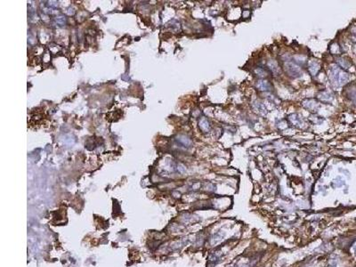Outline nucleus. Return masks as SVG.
<instances>
[{
  "label": "nucleus",
  "mask_w": 356,
  "mask_h": 267,
  "mask_svg": "<svg viewBox=\"0 0 356 267\" xmlns=\"http://www.w3.org/2000/svg\"><path fill=\"white\" fill-rule=\"evenodd\" d=\"M330 78L333 84H335L337 86H340L347 82L348 74L344 72L343 70H341V68H339L338 66L333 65L330 70Z\"/></svg>",
  "instance_id": "obj_1"
},
{
  "label": "nucleus",
  "mask_w": 356,
  "mask_h": 267,
  "mask_svg": "<svg viewBox=\"0 0 356 267\" xmlns=\"http://www.w3.org/2000/svg\"><path fill=\"white\" fill-rule=\"evenodd\" d=\"M320 70V66H319V64H318L317 62L313 61V62L310 63V66H309V70H310V72H311L312 75L316 74V73L318 72V70Z\"/></svg>",
  "instance_id": "obj_8"
},
{
  "label": "nucleus",
  "mask_w": 356,
  "mask_h": 267,
  "mask_svg": "<svg viewBox=\"0 0 356 267\" xmlns=\"http://www.w3.org/2000/svg\"><path fill=\"white\" fill-rule=\"evenodd\" d=\"M337 61V63L339 64V66H340L341 68H343V69H348V68L351 66V63L344 58H338Z\"/></svg>",
  "instance_id": "obj_7"
},
{
  "label": "nucleus",
  "mask_w": 356,
  "mask_h": 267,
  "mask_svg": "<svg viewBox=\"0 0 356 267\" xmlns=\"http://www.w3.org/2000/svg\"><path fill=\"white\" fill-rule=\"evenodd\" d=\"M320 98L322 101H329V100L332 99V95L329 92H323L320 96Z\"/></svg>",
  "instance_id": "obj_10"
},
{
  "label": "nucleus",
  "mask_w": 356,
  "mask_h": 267,
  "mask_svg": "<svg viewBox=\"0 0 356 267\" xmlns=\"http://www.w3.org/2000/svg\"><path fill=\"white\" fill-rule=\"evenodd\" d=\"M200 128L201 129L203 132H209L210 130V124L208 122V120L206 118H202L200 120Z\"/></svg>",
  "instance_id": "obj_4"
},
{
  "label": "nucleus",
  "mask_w": 356,
  "mask_h": 267,
  "mask_svg": "<svg viewBox=\"0 0 356 267\" xmlns=\"http://www.w3.org/2000/svg\"><path fill=\"white\" fill-rule=\"evenodd\" d=\"M240 267H248V265H243V266H240Z\"/></svg>",
  "instance_id": "obj_14"
},
{
  "label": "nucleus",
  "mask_w": 356,
  "mask_h": 267,
  "mask_svg": "<svg viewBox=\"0 0 356 267\" xmlns=\"http://www.w3.org/2000/svg\"><path fill=\"white\" fill-rule=\"evenodd\" d=\"M257 87L260 91H271L273 88L270 82L267 81V80H259L257 83Z\"/></svg>",
  "instance_id": "obj_3"
},
{
  "label": "nucleus",
  "mask_w": 356,
  "mask_h": 267,
  "mask_svg": "<svg viewBox=\"0 0 356 267\" xmlns=\"http://www.w3.org/2000/svg\"><path fill=\"white\" fill-rule=\"evenodd\" d=\"M350 96H351V99L356 104V90H352L351 93H350Z\"/></svg>",
  "instance_id": "obj_13"
},
{
  "label": "nucleus",
  "mask_w": 356,
  "mask_h": 267,
  "mask_svg": "<svg viewBox=\"0 0 356 267\" xmlns=\"http://www.w3.org/2000/svg\"><path fill=\"white\" fill-rule=\"evenodd\" d=\"M253 107H254V109L256 110V111H257L258 113H260L262 115H265V114L267 113L265 107L264 106V104H263L262 103L256 102V103L254 104V105H253Z\"/></svg>",
  "instance_id": "obj_5"
},
{
  "label": "nucleus",
  "mask_w": 356,
  "mask_h": 267,
  "mask_svg": "<svg viewBox=\"0 0 356 267\" xmlns=\"http://www.w3.org/2000/svg\"><path fill=\"white\" fill-rule=\"evenodd\" d=\"M268 68L270 69V70L273 71V73H277V72H279V67H278V65H277V63L276 62H274L273 61H270L269 62H268Z\"/></svg>",
  "instance_id": "obj_9"
},
{
  "label": "nucleus",
  "mask_w": 356,
  "mask_h": 267,
  "mask_svg": "<svg viewBox=\"0 0 356 267\" xmlns=\"http://www.w3.org/2000/svg\"><path fill=\"white\" fill-rule=\"evenodd\" d=\"M285 66H286V71L289 74V76L297 78L302 74L301 68L293 62H287Z\"/></svg>",
  "instance_id": "obj_2"
},
{
  "label": "nucleus",
  "mask_w": 356,
  "mask_h": 267,
  "mask_svg": "<svg viewBox=\"0 0 356 267\" xmlns=\"http://www.w3.org/2000/svg\"><path fill=\"white\" fill-rule=\"evenodd\" d=\"M177 140L178 142H179L182 145H183V146H185V147H188V146H190V144H191V141H190L188 137L184 136V135L179 136Z\"/></svg>",
  "instance_id": "obj_6"
},
{
  "label": "nucleus",
  "mask_w": 356,
  "mask_h": 267,
  "mask_svg": "<svg viewBox=\"0 0 356 267\" xmlns=\"http://www.w3.org/2000/svg\"><path fill=\"white\" fill-rule=\"evenodd\" d=\"M256 73H257L258 76H260V77H264V76H266V72H265V70H263L262 68H258V69H257V70H256Z\"/></svg>",
  "instance_id": "obj_12"
},
{
  "label": "nucleus",
  "mask_w": 356,
  "mask_h": 267,
  "mask_svg": "<svg viewBox=\"0 0 356 267\" xmlns=\"http://www.w3.org/2000/svg\"><path fill=\"white\" fill-rule=\"evenodd\" d=\"M307 104H304L306 108H308V109H310V110H312V106H313L314 108L317 106V103L315 102V101H313V100H309V101H307Z\"/></svg>",
  "instance_id": "obj_11"
},
{
  "label": "nucleus",
  "mask_w": 356,
  "mask_h": 267,
  "mask_svg": "<svg viewBox=\"0 0 356 267\" xmlns=\"http://www.w3.org/2000/svg\"><path fill=\"white\" fill-rule=\"evenodd\" d=\"M354 250H355V254H356V248H354Z\"/></svg>",
  "instance_id": "obj_15"
}]
</instances>
